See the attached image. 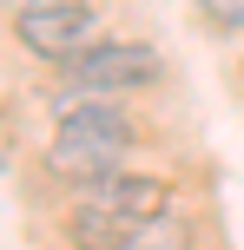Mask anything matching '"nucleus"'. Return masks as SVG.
<instances>
[{
	"mask_svg": "<svg viewBox=\"0 0 244 250\" xmlns=\"http://www.w3.org/2000/svg\"><path fill=\"white\" fill-rule=\"evenodd\" d=\"M205 7V26H218V33H244V0H198Z\"/></svg>",
	"mask_w": 244,
	"mask_h": 250,
	"instance_id": "nucleus-7",
	"label": "nucleus"
},
{
	"mask_svg": "<svg viewBox=\"0 0 244 250\" xmlns=\"http://www.w3.org/2000/svg\"><path fill=\"white\" fill-rule=\"evenodd\" d=\"M119 250H198V237H192L185 217H152V224H126L119 230Z\"/></svg>",
	"mask_w": 244,
	"mask_h": 250,
	"instance_id": "nucleus-6",
	"label": "nucleus"
},
{
	"mask_svg": "<svg viewBox=\"0 0 244 250\" xmlns=\"http://www.w3.org/2000/svg\"><path fill=\"white\" fill-rule=\"evenodd\" d=\"M79 204L119 217V224H152V217H172V185L152 178V171H112L92 191H79Z\"/></svg>",
	"mask_w": 244,
	"mask_h": 250,
	"instance_id": "nucleus-3",
	"label": "nucleus"
},
{
	"mask_svg": "<svg viewBox=\"0 0 244 250\" xmlns=\"http://www.w3.org/2000/svg\"><path fill=\"white\" fill-rule=\"evenodd\" d=\"M0 7L20 20V13H46V7H66V0H0Z\"/></svg>",
	"mask_w": 244,
	"mask_h": 250,
	"instance_id": "nucleus-8",
	"label": "nucleus"
},
{
	"mask_svg": "<svg viewBox=\"0 0 244 250\" xmlns=\"http://www.w3.org/2000/svg\"><path fill=\"white\" fill-rule=\"evenodd\" d=\"M46 171L60 178V185H73V191H92L99 178L126 171V151H119V145H99V138L53 132V145H46Z\"/></svg>",
	"mask_w": 244,
	"mask_h": 250,
	"instance_id": "nucleus-4",
	"label": "nucleus"
},
{
	"mask_svg": "<svg viewBox=\"0 0 244 250\" xmlns=\"http://www.w3.org/2000/svg\"><path fill=\"white\" fill-rule=\"evenodd\" d=\"M60 132H73V138H99V145H119V151H132L139 145V125H132V112L119 99H73V105H60Z\"/></svg>",
	"mask_w": 244,
	"mask_h": 250,
	"instance_id": "nucleus-5",
	"label": "nucleus"
},
{
	"mask_svg": "<svg viewBox=\"0 0 244 250\" xmlns=\"http://www.w3.org/2000/svg\"><path fill=\"white\" fill-rule=\"evenodd\" d=\"M13 33H20V46L33 53V60L66 66V60H79V53L99 46V7H92V0H66V7H46V13H20Z\"/></svg>",
	"mask_w": 244,
	"mask_h": 250,
	"instance_id": "nucleus-2",
	"label": "nucleus"
},
{
	"mask_svg": "<svg viewBox=\"0 0 244 250\" xmlns=\"http://www.w3.org/2000/svg\"><path fill=\"white\" fill-rule=\"evenodd\" d=\"M66 86L92 92V99H126V92H145L165 79V60H158L145 40H99L92 53H79V60L60 66Z\"/></svg>",
	"mask_w": 244,
	"mask_h": 250,
	"instance_id": "nucleus-1",
	"label": "nucleus"
}]
</instances>
